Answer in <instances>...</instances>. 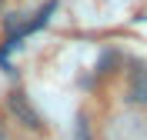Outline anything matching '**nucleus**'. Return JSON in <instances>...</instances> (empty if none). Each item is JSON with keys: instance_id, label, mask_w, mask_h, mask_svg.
<instances>
[{"instance_id": "7ed1b4c3", "label": "nucleus", "mask_w": 147, "mask_h": 140, "mask_svg": "<svg viewBox=\"0 0 147 140\" xmlns=\"http://www.w3.org/2000/svg\"><path fill=\"white\" fill-rule=\"evenodd\" d=\"M74 140H90V123H87V113L77 117V130H74Z\"/></svg>"}, {"instance_id": "20e7f679", "label": "nucleus", "mask_w": 147, "mask_h": 140, "mask_svg": "<svg viewBox=\"0 0 147 140\" xmlns=\"http://www.w3.org/2000/svg\"><path fill=\"white\" fill-rule=\"evenodd\" d=\"M0 140H10V130H7V123L0 120Z\"/></svg>"}, {"instance_id": "f03ea898", "label": "nucleus", "mask_w": 147, "mask_h": 140, "mask_svg": "<svg viewBox=\"0 0 147 140\" xmlns=\"http://www.w3.org/2000/svg\"><path fill=\"white\" fill-rule=\"evenodd\" d=\"M127 100H130V103H137V107H147V67H137V70L130 74Z\"/></svg>"}, {"instance_id": "f257e3e1", "label": "nucleus", "mask_w": 147, "mask_h": 140, "mask_svg": "<svg viewBox=\"0 0 147 140\" xmlns=\"http://www.w3.org/2000/svg\"><path fill=\"white\" fill-rule=\"evenodd\" d=\"M7 110H10V117L20 123V127H27V130H34V133H40L47 127L44 123V117L37 113V107L30 103V97L24 90H10L7 93Z\"/></svg>"}]
</instances>
